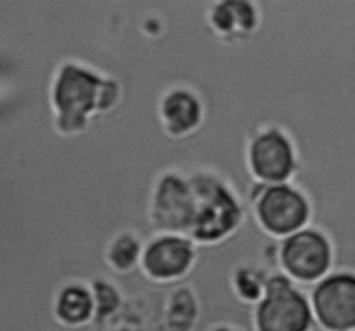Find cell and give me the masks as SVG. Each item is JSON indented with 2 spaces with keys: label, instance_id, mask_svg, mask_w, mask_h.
I'll use <instances>...</instances> for the list:
<instances>
[{
  "label": "cell",
  "instance_id": "obj_17",
  "mask_svg": "<svg viewBox=\"0 0 355 331\" xmlns=\"http://www.w3.org/2000/svg\"><path fill=\"white\" fill-rule=\"evenodd\" d=\"M215 331H232V330H227V328H218V330H215Z\"/></svg>",
  "mask_w": 355,
  "mask_h": 331
},
{
  "label": "cell",
  "instance_id": "obj_6",
  "mask_svg": "<svg viewBox=\"0 0 355 331\" xmlns=\"http://www.w3.org/2000/svg\"><path fill=\"white\" fill-rule=\"evenodd\" d=\"M279 260L290 278L314 285L331 269L333 252L328 238L314 229H302L281 241Z\"/></svg>",
  "mask_w": 355,
  "mask_h": 331
},
{
  "label": "cell",
  "instance_id": "obj_11",
  "mask_svg": "<svg viewBox=\"0 0 355 331\" xmlns=\"http://www.w3.org/2000/svg\"><path fill=\"white\" fill-rule=\"evenodd\" d=\"M163 127L170 135H186L200 127L203 120V108L187 90H173L163 99L162 108Z\"/></svg>",
  "mask_w": 355,
  "mask_h": 331
},
{
  "label": "cell",
  "instance_id": "obj_12",
  "mask_svg": "<svg viewBox=\"0 0 355 331\" xmlns=\"http://www.w3.org/2000/svg\"><path fill=\"white\" fill-rule=\"evenodd\" d=\"M210 23L218 33H250L257 26V10L252 0H214Z\"/></svg>",
  "mask_w": 355,
  "mask_h": 331
},
{
  "label": "cell",
  "instance_id": "obj_9",
  "mask_svg": "<svg viewBox=\"0 0 355 331\" xmlns=\"http://www.w3.org/2000/svg\"><path fill=\"white\" fill-rule=\"evenodd\" d=\"M253 177L269 186L288 184L295 172V151L290 139L279 130H266L250 146Z\"/></svg>",
  "mask_w": 355,
  "mask_h": 331
},
{
  "label": "cell",
  "instance_id": "obj_3",
  "mask_svg": "<svg viewBox=\"0 0 355 331\" xmlns=\"http://www.w3.org/2000/svg\"><path fill=\"white\" fill-rule=\"evenodd\" d=\"M104 78L78 65L59 69L52 89L54 127L61 134H78L97 113L101 87Z\"/></svg>",
  "mask_w": 355,
  "mask_h": 331
},
{
  "label": "cell",
  "instance_id": "obj_15",
  "mask_svg": "<svg viewBox=\"0 0 355 331\" xmlns=\"http://www.w3.org/2000/svg\"><path fill=\"white\" fill-rule=\"evenodd\" d=\"M142 252L144 248L134 235H121L110 245L107 262L118 273H128L141 264Z\"/></svg>",
  "mask_w": 355,
  "mask_h": 331
},
{
  "label": "cell",
  "instance_id": "obj_16",
  "mask_svg": "<svg viewBox=\"0 0 355 331\" xmlns=\"http://www.w3.org/2000/svg\"><path fill=\"white\" fill-rule=\"evenodd\" d=\"M267 281H269V276L260 267H239L234 274L236 295L243 302L259 305V302L263 298V294H266Z\"/></svg>",
  "mask_w": 355,
  "mask_h": 331
},
{
  "label": "cell",
  "instance_id": "obj_8",
  "mask_svg": "<svg viewBox=\"0 0 355 331\" xmlns=\"http://www.w3.org/2000/svg\"><path fill=\"white\" fill-rule=\"evenodd\" d=\"M314 318L328 331L355 330V274H328L311 295Z\"/></svg>",
  "mask_w": 355,
  "mask_h": 331
},
{
  "label": "cell",
  "instance_id": "obj_1",
  "mask_svg": "<svg viewBox=\"0 0 355 331\" xmlns=\"http://www.w3.org/2000/svg\"><path fill=\"white\" fill-rule=\"evenodd\" d=\"M225 148L248 151L279 130L295 151L288 180L311 207L305 229L331 245L329 274H355V37L318 42L250 66L225 85L214 110Z\"/></svg>",
  "mask_w": 355,
  "mask_h": 331
},
{
  "label": "cell",
  "instance_id": "obj_13",
  "mask_svg": "<svg viewBox=\"0 0 355 331\" xmlns=\"http://www.w3.org/2000/svg\"><path fill=\"white\" fill-rule=\"evenodd\" d=\"M96 312V300L92 290L83 285H69L62 288L55 300V316L68 326H80L89 323Z\"/></svg>",
  "mask_w": 355,
  "mask_h": 331
},
{
  "label": "cell",
  "instance_id": "obj_5",
  "mask_svg": "<svg viewBox=\"0 0 355 331\" xmlns=\"http://www.w3.org/2000/svg\"><path fill=\"white\" fill-rule=\"evenodd\" d=\"M298 281L284 274L269 278L263 298L257 305V331H309L315 321L311 300L297 288Z\"/></svg>",
  "mask_w": 355,
  "mask_h": 331
},
{
  "label": "cell",
  "instance_id": "obj_4",
  "mask_svg": "<svg viewBox=\"0 0 355 331\" xmlns=\"http://www.w3.org/2000/svg\"><path fill=\"white\" fill-rule=\"evenodd\" d=\"M198 215V200L189 179L168 173L158 183L151 203L144 250L162 236L189 238Z\"/></svg>",
  "mask_w": 355,
  "mask_h": 331
},
{
  "label": "cell",
  "instance_id": "obj_2",
  "mask_svg": "<svg viewBox=\"0 0 355 331\" xmlns=\"http://www.w3.org/2000/svg\"><path fill=\"white\" fill-rule=\"evenodd\" d=\"M198 200V215L189 238L196 245H210L239 228L243 212L238 198L211 173L198 172L187 176Z\"/></svg>",
  "mask_w": 355,
  "mask_h": 331
},
{
  "label": "cell",
  "instance_id": "obj_14",
  "mask_svg": "<svg viewBox=\"0 0 355 331\" xmlns=\"http://www.w3.org/2000/svg\"><path fill=\"white\" fill-rule=\"evenodd\" d=\"M198 321V304L193 291L179 288L168 297L165 312L166 331H193Z\"/></svg>",
  "mask_w": 355,
  "mask_h": 331
},
{
  "label": "cell",
  "instance_id": "obj_10",
  "mask_svg": "<svg viewBox=\"0 0 355 331\" xmlns=\"http://www.w3.org/2000/svg\"><path fill=\"white\" fill-rule=\"evenodd\" d=\"M194 262V243L184 236H162L142 252V269L158 281L184 276Z\"/></svg>",
  "mask_w": 355,
  "mask_h": 331
},
{
  "label": "cell",
  "instance_id": "obj_7",
  "mask_svg": "<svg viewBox=\"0 0 355 331\" xmlns=\"http://www.w3.org/2000/svg\"><path fill=\"white\" fill-rule=\"evenodd\" d=\"M255 210L262 228L276 238L302 231L311 219L307 198L290 184L267 187L257 201Z\"/></svg>",
  "mask_w": 355,
  "mask_h": 331
}]
</instances>
